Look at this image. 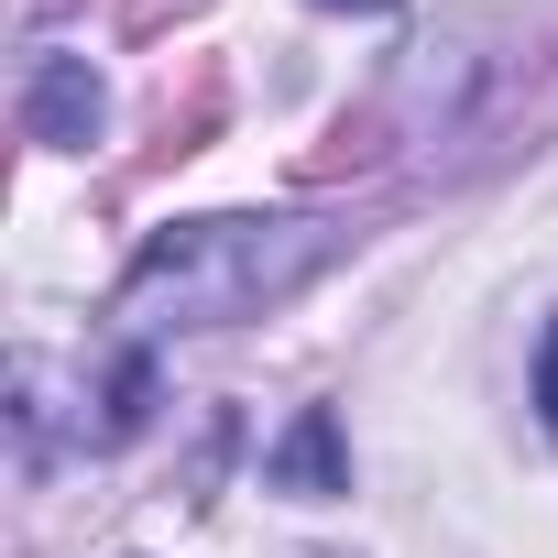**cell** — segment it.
<instances>
[{
  "instance_id": "obj_3",
  "label": "cell",
  "mask_w": 558,
  "mask_h": 558,
  "mask_svg": "<svg viewBox=\"0 0 558 558\" xmlns=\"http://www.w3.org/2000/svg\"><path fill=\"white\" fill-rule=\"evenodd\" d=\"M263 482H274V493H296V504H329V493H351V449H340V416H329V405H307L286 438H274Z\"/></svg>"
},
{
  "instance_id": "obj_2",
  "label": "cell",
  "mask_w": 558,
  "mask_h": 558,
  "mask_svg": "<svg viewBox=\"0 0 558 558\" xmlns=\"http://www.w3.org/2000/svg\"><path fill=\"white\" fill-rule=\"evenodd\" d=\"M99 121H110V99H99L88 56H34V66H23V132H34V143L88 154V143H99Z\"/></svg>"
},
{
  "instance_id": "obj_5",
  "label": "cell",
  "mask_w": 558,
  "mask_h": 558,
  "mask_svg": "<svg viewBox=\"0 0 558 558\" xmlns=\"http://www.w3.org/2000/svg\"><path fill=\"white\" fill-rule=\"evenodd\" d=\"M329 12H395V0H329Z\"/></svg>"
},
{
  "instance_id": "obj_4",
  "label": "cell",
  "mask_w": 558,
  "mask_h": 558,
  "mask_svg": "<svg viewBox=\"0 0 558 558\" xmlns=\"http://www.w3.org/2000/svg\"><path fill=\"white\" fill-rule=\"evenodd\" d=\"M536 405H547V427H558V329H547V351H536Z\"/></svg>"
},
{
  "instance_id": "obj_1",
  "label": "cell",
  "mask_w": 558,
  "mask_h": 558,
  "mask_svg": "<svg viewBox=\"0 0 558 558\" xmlns=\"http://www.w3.org/2000/svg\"><path fill=\"white\" fill-rule=\"evenodd\" d=\"M329 252H340L329 219H175L132 252L121 318L132 329H230V318L286 307Z\"/></svg>"
}]
</instances>
